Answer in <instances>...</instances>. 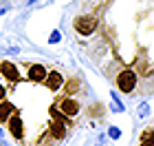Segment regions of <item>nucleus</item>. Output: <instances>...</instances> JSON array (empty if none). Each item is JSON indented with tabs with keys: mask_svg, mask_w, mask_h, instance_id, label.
<instances>
[{
	"mask_svg": "<svg viewBox=\"0 0 154 146\" xmlns=\"http://www.w3.org/2000/svg\"><path fill=\"white\" fill-rule=\"evenodd\" d=\"M117 86H119V91H123V93H132L134 91V86H137V73L134 71H121L117 75Z\"/></svg>",
	"mask_w": 154,
	"mask_h": 146,
	"instance_id": "1",
	"label": "nucleus"
},
{
	"mask_svg": "<svg viewBox=\"0 0 154 146\" xmlns=\"http://www.w3.org/2000/svg\"><path fill=\"white\" fill-rule=\"evenodd\" d=\"M97 29V20L90 18V16H84V18H77L75 20V31L82 33V36H90Z\"/></svg>",
	"mask_w": 154,
	"mask_h": 146,
	"instance_id": "2",
	"label": "nucleus"
},
{
	"mask_svg": "<svg viewBox=\"0 0 154 146\" xmlns=\"http://www.w3.org/2000/svg\"><path fill=\"white\" fill-rule=\"evenodd\" d=\"M60 111H62L64 115L73 117V115H77V113H79V102H77V100H73V97H64V100L60 102Z\"/></svg>",
	"mask_w": 154,
	"mask_h": 146,
	"instance_id": "3",
	"label": "nucleus"
},
{
	"mask_svg": "<svg viewBox=\"0 0 154 146\" xmlns=\"http://www.w3.org/2000/svg\"><path fill=\"white\" fill-rule=\"evenodd\" d=\"M7 124H9V131H11V135L16 137V140H22V120H20V115L13 111L11 117L7 120Z\"/></svg>",
	"mask_w": 154,
	"mask_h": 146,
	"instance_id": "4",
	"label": "nucleus"
},
{
	"mask_svg": "<svg viewBox=\"0 0 154 146\" xmlns=\"http://www.w3.org/2000/svg\"><path fill=\"white\" fill-rule=\"evenodd\" d=\"M0 73L5 75L9 82H18L20 80V73H18V69H16V64H11L9 60H5V62H0Z\"/></svg>",
	"mask_w": 154,
	"mask_h": 146,
	"instance_id": "5",
	"label": "nucleus"
},
{
	"mask_svg": "<svg viewBox=\"0 0 154 146\" xmlns=\"http://www.w3.org/2000/svg\"><path fill=\"white\" fill-rule=\"evenodd\" d=\"M42 82L46 84V89H51V91H57V89L62 86V82H64V78H62V73L51 71V73L44 75V80H42Z\"/></svg>",
	"mask_w": 154,
	"mask_h": 146,
	"instance_id": "6",
	"label": "nucleus"
},
{
	"mask_svg": "<svg viewBox=\"0 0 154 146\" xmlns=\"http://www.w3.org/2000/svg\"><path fill=\"white\" fill-rule=\"evenodd\" d=\"M26 75H29L31 82H42V80H44V75H46V69H44V64H31Z\"/></svg>",
	"mask_w": 154,
	"mask_h": 146,
	"instance_id": "7",
	"label": "nucleus"
},
{
	"mask_svg": "<svg viewBox=\"0 0 154 146\" xmlns=\"http://www.w3.org/2000/svg\"><path fill=\"white\" fill-rule=\"evenodd\" d=\"M51 135L55 137V140H62V137L66 135V124L57 120V122H53V126H51Z\"/></svg>",
	"mask_w": 154,
	"mask_h": 146,
	"instance_id": "8",
	"label": "nucleus"
},
{
	"mask_svg": "<svg viewBox=\"0 0 154 146\" xmlns=\"http://www.w3.org/2000/svg\"><path fill=\"white\" fill-rule=\"evenodd\" d=\"M13 111H16V109H13L9 102L0 100V122H7V120L11 117V113H13Z\"/></svg>",
	"mask_w": 154,
	"mask_h": 146,
	"instance_id": "9",
	"label": "nucleus"
},
{
	"mask_svg": "<svg viewBox=\"0 0 154 146\" xmlns=\"http://www.w3.org/2000/svg\"><path fill=\"white\" fill-rule=\"evenodd\" d=\"M110 97H112V111H115V113H123V104H121V100H119V93H110Z\"/></svg>",
	"mask_w": 154,
	"mask_h": 146,
	"instance_id": "10",
	"label": "nucleus"
},
{
	"mask_svg": "<svg viewBox=\"0 0 154 146\" xmlns=\"http://www.w3.org/2000/svg\"><path fill=\"white\" fill-rule=\"evenodd\" d=\"M150 111H152V106H150L148 102H141V104H139V117H148Z\"/></svg>",
	"mask_w": 154,
	"mask_h": 146,
	"instance_id": "11",
	"label": "nucleus"
},
{
	"mask_svg": "<svg viewBox=\"0 0 154 146\" xmlns=\"http://www.w3.org/2000/svg\"><path fill=\"white\" fill-rule=\"evenodd\" d=\"M108 137H112V140H119V137H121V131H119V126H110Z\"/></svg>",
	"mask_w": 154,
	"mask_h": 146,
	"instance_id": "12",
	"label": "nucleus"
},
{
	"mask_svg": "<svg viewBox=\"0 0 154 146\" xmlns=\"http://www.w3.org/2000/svg\"><path fill=\"white\" fill-rule=\"evenodd\" d=\"M60 40H62V33H60L57 29H55V31L51 33V38H48V42H51V44H57Z\"/></svg>",
	"mask_w": 154,
	"mask_h": 146,
	"instance_id": "13",
	"label": "nucleus"
},
{
	"mask_svg": "<svg viewBox=\"0 0 154 146\" xmlns=\"http://www.w3.org/2000/svg\"><path fill=\"white\" fill-rule=\"evenodd\" d=\"M5 95H7V91H5V86L0 84V100H5Z\"/></svg>",
	"mask_w": 154,
	"mask_h": 146,
	"instance_id": "14",
	"label": "nucleus"
},
{
	"mask_svg": "<svg viewBox=\"0 0 154 146\" xmlns=\"http://www.w3.org/2000/svg\"><path fill=\"white\" fill-rule=\"evenodd\" d=\"M0 135H2V128H0Z\"/></svg>",
	"mask_w": 154,
	"mask_h": 146,
	"instance_id": "15",
	"label": "nucleus"
}]
</instances>
